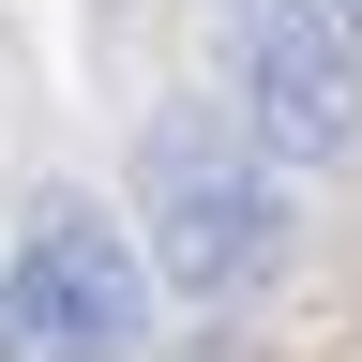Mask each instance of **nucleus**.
Masks as SVG:
<instances>
[{"mask_svg":"<svg viewBox=\"0 0 362 362\" xmlns=\"http://www.w3.org/2000/svg\"><path fill=\"white\" fill-rule=\"evenodd\" d=\"M136 197H151V272L181 302H226V287H257L287 257V197H272V136L257 121H211V106L151 121Z\"/></svg>","mask_w":362,"mask_h":362,"instance_id":"nucleus-1","label":"nucleus"},{"mask_svg":"<svg viewBox=\"0 0 362 362\" xmlns=\"http://www.w3.org/2000/svg\"><path fill=\"white\" fill-rule=\"evenodd\" d=\"M151 347V272L90 197H45L0 257V362H136Z\"/></svg>","mask_w":362,"mask_h":362,"instance_id":"nucleus-2","label":"nucleus"},{"mask_svg":"<svg viewBox=\"0 0 362 362\" xmlns=\"http://www.w3.org/2000/svg\"><path fill=\"white\" fill-rule=\"evenodd\" d=\"M226 30H242V121H257L287 166H332L347 136H362L347 0H226Z\"/></svg>","mask_w":362,"mask_h":362,"instance_id":"nucleus-3","label":"nucleus"},{"mask_svg":"<svg viewBox=\"0 0 362 362\" xmlns=\"http://www.w3.org/2000/svg\"><path fill=\"white\" fill-rule=\"evenodd\" d=\"M347 16H362V0H347Z\"/></svg>","mask_w":362,"mask_h":362,"instance_id":"nucleus-4","label":"nucleus"}]
</instances>
